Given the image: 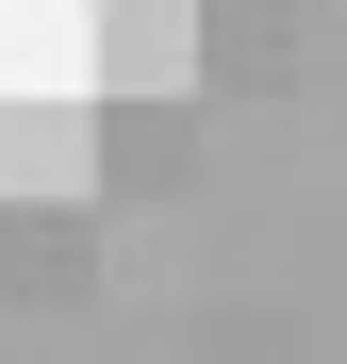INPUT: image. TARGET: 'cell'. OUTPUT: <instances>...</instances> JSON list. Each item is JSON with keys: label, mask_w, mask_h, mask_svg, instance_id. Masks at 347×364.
<instances>
[{"label": "cell", "mask_w": 347, "mask_h": 364, "mask_svg": "<svg viewBox=\"0 0 347 364\" xmlns=\"http://www.w3.org/2000/svg\"><path fill=\"white\" fill-rule=\"evenodd\" d=\"M281 50H298L281 0H199V83H281Z\"/></svg>", "instance_id": "cell-5"}, {"label": "cell", "mask_w": 347, "mask_h": 364, "mask_svg": "<svg viewBox=\"0 0 347 364\" xmlns=\"http://www.w3.org/2000/svg\"><path fill=\"white\" fill-rule=\"evenodd\" d=\"M0 199H99V83H0Z\"/></svg>", "instance_id": "cell-1"}, {"label": "cell", "mask_w": 347, "mask_h": 364, "mask_svg": "<svg viewBox=\"0 0 347 364\" xmlns=\"http://www.w3.org/2000/svg\"><path fill=\"white\" fill-rule=\"evenodd\" d=\"M199 182V83L182 100H99V199H182Z\"/></svg>", "instance_id": "cell-3"}, {"label": "cell", "mask_w": 347, "mask_h": 364, "mask_svg": "<svg viewBox=\"0 0 347 364\" xmlns=\"http://www.w3.org/2000/svg\"><path fill=\"white\" fill-rule=\"evenodd\" d=\"M83 83L99 100H182L199 83V0H99L83 17Z\"/></svg>", "instance_id": "cell-2"}, {"label": "cell", "mask_w": 347, "mask_h": 364, "mask_svg": "<svg viewBox=\"0 0 347 364\" xmlns=\"http://www.w3.org/2000/svg\"><path fill=\"white\" fill-rule=\"evenodd\" d=\"M99 282V199H0V298H83Z\"/></svg>", "instance_id": "cell-4"}]
</instances>
